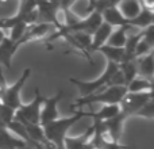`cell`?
<instances>
[{
	"label": "cell",
	"instance_id": "obj_1",
	"mask_svg": "<svg viewBox=\"0 0 154 149\" xmlns=\"http://www.w3.org/2000/svg\"><path fill=\"white\" fill-rule=\"evenodd\" d=\"M85 117V111L84 110H75L73 115L66 118H57V119L51 121V122L43 125V134L45 138L49 142L54 145L57 149H64V141L68 136V132L70 130L73 125L80 121L81 118Z\"/></svg>",
	"mask_w": 154,
	"mask_h": 149
},
{
	"label": "cell",
	"instance_id": "obj_2",
	"mask_svg": "<svg viewBox=\"0 0 154 149\" xmlns=\"http://www.w3.org/2000/svg\"><path fill=\"white\" fill-rule=\"evenodd\" d=\"M127 88L126 85H112V87H104L96 92L87 96H80L72 103V110H80L84 106L93 103H103V104H119L122 98L126 95Z\"/></svg>",
	"mask_w": 154,
	"mask_h": 149
},
{
	"label": "cell",
	"instance_id": "obj_3",
	"mask_svg": "<svg viewBox=\"0 0 154 149\" xmlns=\"http://www.w3.org/2000/svg\"><path fill=\"white\" fill-rule=\"evenodd\" d=\"M118 69H119V64L112 62V61H107V67H106V69H104L103 74H101L100 77H97V79L92 80V81H82V80L70 77L69 81L79 88L80 96H87V95H91V94L96 92V91L101 90V88L107 87L108 81L111 80V77L118 72Z\"/></svg>",
	"mask_w": 154,
	"mask_h": 149
},
{
	"label": "cell",
	"instance_id": "obj_4",
	"mask_svg": "<svg viewBox=\"0 0 154 149\" xmlns=\"http://www.w3.org/2000/svg\"><path fill=\"white\" fill-rule=\"evenodd\" d=\"M42 102H43V96L41 95L39 88H35L34 99L27 104L22 103L15 110L14 119L20 121L22 123H39V114H41Z\"/></svg>",
	"mask_w": 154,
	"mask_h": 149
},
{
	"label": "cell",
	"instance_id": "obj_5",
	"mask_svg": "<svg viewBox=\"0 0 154 149\" xmlns=\"http://www.w3.org/2000/svg\"><path fill=\"white\" fill-rule=\"evenodd\" d=\"M153 99V92L150 91H141V92H126V95L119 102L120 111L127 117H133L145 103Z\"/></svg>",
	"mask_w": 154,
	"mask_h": 149
},
{
	"label": "cell",
	"instance_id": "obj_6",
	"mask_svg": "<svg viewBox=\"0 0 154 149\" xmlns=\"http://www.w3.org/2000/svg\"><path fill=\"white\" fill-rule=\"evenodd\" d=\"M30 73H31V68H26V69L22 72L20 77H19L12 85H7L5 92L2 98V103H4L5 106L11 107V109H14V110H16L22 104L20 91H22V88H23L24 83H26L27 79L30 77Z\"/></svg>",
	"mask_w": 154,
	"mask_h": 149
},
{
	"label": "cell",
	"instance_id": "obj_7",
	"mask_svg": "<svg viewBox=\"0 0 154 149\" xmlns=\"http://www.w3.org/2000/svg\"><path fill=\"white\" fill-rule=\"evenodd\" d=\"M37 11H38V23H49L56 30L61 29L62 24L58 21V14L60 11V4L58 3H53L50 0H38L37 4Z\"/></svg>",
	"mask_w": 154,
	"mask_h": 149
},
{
	"label": "cell",
	"instance_id": "obj_8",
	"mask_svg": "<svg viewBox=\"0 0 154 149\" xmlns=\"http://www.w3.org/2000/svg\"><path fill=\"white\" fill-rule=\"evenodd\" d=\"M101 22H103L101 14L97 12V11H91L88 16H85L82 19L79 18L72 24H68L65 27H66V30L73 31V33L79 31V33H87V34L92 35L93 31L101 24Z\"/></svg>",
	"mask_w": 154,
	"mask_h": 149
},
{
	"label": "cell",
	"instance_id": "obj_9",
	"mask_svg": "<svg viewBox=\"0 0 154 149\" xmlns=\"http://www.w3.org/2000/svg\"><path fill=\"white\" fill-rule=\"evenodd\" d=\"M62 95H64V91L60 90L56 95H53L51 98L45 99L43 98L42 106H41V114H39V125L43 126L46 123L51 122V121L57 119L58 118V103L61 102Z\"/></svg>",
	"mask_w": 154,
	"mask_h": 149
},
{
	"label": "cell",
	"instance_id": "obj_10",
	"mask_svg": "<svg viewBox=\"0 0 154 149\" xmlns=\"http://www.w3.org/2000/svg\"><path fill=\"white\" fill-rule=\"evenodd\" d=\"M0 149H37L24 140L16 137L0 121Z\"/></svg>",
	"mask_w": 154,
	"mask_h": 149
},
{
	"label": "cell",
	"instance_id": "obj_11",
	"mask_svg": "<svg viewBox=\"0 0 154 149\" xmlns=\"http://www.w3.org/2000/svg\"><path fill=\"white\" fill-rule=\"evenodd\" d=\"M93 126L91 125L79 137H68L64 141V149H95L92 145Z\"/></svg>",
	"mask_w": 154,
	"mask_h": 149
},
{
	"label": "cell",
	"instance_id": "obj_12",
	"mask_svg": "<svg viewBox=\"0 0 154 149\" xmlns=\"http://www.w3.org/2000/svg\"><path fill=\"white\" fill-rule=\"evenodd\" d=\"M20 46V41H12L8 35H4L0 42V64L11 69V60Z\"/></svg>",
	"mask_w": 154,
	"mask_h": 149
},
{
	"label": "cell",
	"instance_id": "obj_13",
	"mask_svg": "<svg viewBox=\"0 0 154 149\" xmlns=\"http://www.w3.org/2000/svg\"><path fill=\"white\" fill-rule=\"evenodd\" d=\"M127 115L123 114L122 111H119V114H116L115 117L109 118L106 121H100L103 128L111 134V137L115 141H120V137L123 133V125H125V121L127 119Z\"/></svg>",
	"mask_w": 154,
	"mask_h": 149
},
{
	"label": "cell",
	"instance_id": "obj_14",
	"mask_svg": "<svg viewBox=\"0 0 154 149\" xmlns=\"http://www.w3.org/2000/svg\"><path fill=\"white\" fill-rule=\"evenodd\" d=\"M137 74L145 79H153L154 74V52L145 54L142 57H137Z\"/></svg>",
	"mask_w": 154,
	"mask_h": 149
},
{
	"label": "cell",
	"instance_id": "obj_15",
	"mask_svg": "<svg viewBox=\"0 0 154 149\" xmlns=\"http://www.w3.org/2000/svg\"><path fill=\"white\" fill-rule=\"evenodd\" d=\"M112 29H114V27L109 26L108 23L101 22V24L93 31V34H92V41H91V49L89 50L96 52L97 48H100L101 45H104V43L107 42V40H108L109 34L112 33Z\"/></svg>",
	"mask_w": 154,
	"mask_h": 149
},
{
	"label": "cell",
	"instance_id": "obj_16",
	"mask_svg": "<svg viewBox=\"0 0 154 149\" xmlns=\"http://www.w3.org/2000/svg\"><path fill=\"white\" fill-rule=\"evenodd\" d=\"M100 14H101V18H103V22L108 23L109 26H112V27L127 26L128 24V21L122 15V12L119 11V8H118L116 5L106 8V10H103Z\"/></svg>",
	"mask_w": 154,
	"mask_h": 149
},
{
	"label": "cell",
	"instance_id": "obj_17",
	"mask_svg": "<svg viewBox=\"0 0 154 149\" xmlns=\"http://www.w3.org/2000/svg\"><path fill=\"white\" fill-rule=\"evenodd\" d=\"M119 104H103V107L97 111H85V117L92 118L93 121H106L119 114Z\"/></svg>",
	"mask_w": 154,
	"mask_h": 149
},
{
	"label": "cell",
	"instance_id": "obj_18",
	"mask_svg": "<svg viewBox=\"0 0 154 149\" xmlns=\"http://www.w3.org/2000/svg\"><path fill=\"white\" fill-rule=\"evenodd\" d=\"M96 52H100L104 57L107 59V61H112L120 64L125 60V48H118V46H111L108 43H104L100 48H97Z\"/></svg>",
	"mask_w": 154,
	"mask_h": 149
},
{
	"label": "cell",
	"instance_id": "obj_19",
	"mask_svg": "<svg viewBox=\"0 0 154 149\" xmlns=\"http://www.w3.org/2000/svg\"><path fill=\"white\" fill-rule=\"evenodd\" d=\"M153 22H154L153 11L142 8L133 19L128 21V26L130 27L135 26V27H139L141 30H143V29H146V27H149L150 24H153Z\"/></svg>",
	"mask_w": 154,
	"mask_h": 149
},
{
	"label": "cell",
	"instance_id": "obj_20",
	"mask_svg": "<svg viewBox=\"0 0 154 149\" xmlns=\"http://www.w3.org/2000/svg\"><path fill=\"white\" fill-rule=\"evenodd\" d=\"M116 7L119 8V11L122 12V15L125 16L127 21L133 19L134 16L142 10V7H141V4H139L138 0H122Z\"/></svg>",
	"mask_w": 154,
	"mask_h": 149
},
{
	"label": "cell",
	"instance_id": "obj_21",
	"mask_svg": "<svg viewBox=\"0 0 154 149\" xmlns=\"http://www.w3.org/2000/svg\"><path fill=\"white\" fill-rule=\"evenodd\" d=\"M130 26H118L116 29H112V33L109 34L108 40L106 43L111 46H118V48H123L126 43V38H127V30Z\"/></svg>",
	"mask_w": 154,
	"mask_h": 149
},
{
	"label": "cell",
	"instance_id": "obj_22",
	"mask_svg": "<svg viewBox=\"0 0 154 149\" xmlns=\"http://www.w3.org/2000/svg\"><path fill=\"white\" fill-rule=\"evenodd\" d=\"M119 71L123 74L125 79V84L127 85L134 77H137V59H131V60H123L119 64Z\"/></svg>",
	"mask_w": 154,
	"mask_h": 149
},
{
	"label": "cell",
	"instance_id": "obj_23",
	"mask_svg": "<svg viewBox=\"0 0 154 149\" xmlns=\"http://www.w3.org/2000/svg\"><path fill=\"white\" fill-rule=\"evenodd\" d=\"M127 92H141V91H150L153 88V81L145 77H134L127 85Z\"/></svg>",
	"mask_w": 154,
	"mask_h": 149
},
{
	"label": "cell",
	"instance_id": "obj_24",
	"mask_svg": "<svg viewBox=\"0 0 154 149\" xmlns=\"http://www.w3.org/2000/svg\"><path fill=\"white\" fill-rule=\"evenodd\" d=\"M19 0H0V11H3L2 18H7V16H12L16 14L19 8Z\"/></svg>",
	"mask_w": 154,
	"mask_h": 149
},
{
	"label": "cell",
	"instance_id": "obj_25",
	"mask_svg": "<svg viewBox=\"0 0 154 149\" xmlns=\"http://www.w3.org/2000/svg\"><path fill=\"white\" fill-rule=\"evenodd\" d=\"M29 26H30V24L26 23L24 21L16 22V23L10 29L11 33H10V35H8V37H10L12 41H19L22 37H23L24 33H26V30L29 29Z\"/></svg>",
	"mask_w": 154,
	"mask_h": 149
},
{
	"label": "cell",
	"instance_id": "obj_26",
	"mask_svg": "<svg viewBox=\"0 0 154 149\" xmlns=\"http://www.w3.org/2000/svg\"><path fill=\"white\" fill-rule=\"evenodd\" d=\"M134 115L147 118V119H153L154 118V100L153 99H150V100L147 102V103H145Z\"/></svg>",
	"mask_w": 154,
	"mask_h": 149
},
{
	"label": "cell",
	"instance_id": "obj_27",
	"mask_svg": "<svg viewBox=\"0 0 154 149\" xmlns=\"http://www.w3.org/2000/svg\"><path fill=\"white\" fill-rule=\"evenodd\" d=\"M142 40L153 48L154 46V24H150L149 27L142 30Z\"/></svg>",
	"mask_w": 154,
	"mask_h": 149
},
{
	"label": "cell",
	"instance_id": "obj_28",
	"mask_svg": "<svg viewBox=\"0 0 154 149\" xmlns=\"http://www.w3.org/2000/svg\"><path fill=\"white\" fill-rule=\"evenodd\" d=\"M152 50H153L152 46L147 45V43L141 38V41L138 42V45H137V48H135V57H142V56H145V54L150 53Z\"/></svg>",
	"mask_w": 154,
	"mask_h": 149
},
{
	"label": "cell",
	"instance_id": "obj_29",
	"mask_svg": "<svg viewBox=\"0 0 154 149\" xmlns=\"http://www.w3.org/2000/svg\"><path fill=\"white\" fill-rule=\"evenodd\" d=\"M139 4L145 10H152L154 11V0H138Z\"/></svg>",
	"mask_w": 154,
	"mask_h": 149
},
{
	"label": "cell",
	"instance_id": "obj_30",
	"mask_svg": "<svg viewBox=\"0 0 154 149\" xmlns=\"http://www.w3.org/2000/svg\"><path fill=\"white\" fill-rule=\"evenodd\" d=\"M5 88H7V84H5L4 76H3V72H2V67H0V100H2L3 95L5 92Z\"/></svg>",
	"mask_w": 154,
	"mask_h": 149
},
{
	"label": "cell",
	"instance_id": "obj_31",
	"mask_svg": "<svg viewBox=\"0 0 154 149\" xmlns=\"http://www.w3.org/2000/svg\"><path fill=\"white\" fill-rule=\"evenodd\" d=\"M50 2H53V3H58V4H60V2H61V0H50Z\"/></svg>",
	"mask_w": 154,
	"mask_h": 149
},
{
	"label": "cell",
	"instance_id": "obj_32",
	"mask_svg": "<svg viewBox=\"0 0 154 149\" xmlns=\"http://www.w3.org/2000/svg\"><path fill=\"white\" fill-rule=\"evenodd\" d=\"M93 2H95V0H88V3H89V4H92Z\"/></svg>",
	"mask_w": 154,
	"mask_h": 149
},
{
	"label": "cell",
	"instance_id": "obj_33",
	"mask_svg": "<svg viewBox=\"0 0 154 149\" xmlns=\"http://www.w3.org/2000/svg\"><path fill=\"white\" fill-rule=\"evenodd\" d=\"M23 2H26V0H19V3H23Z\"/></svg>",
	"mask_w": 154,
	"mask_h": 149
},
{
	"label": "cell",
	"instance_id": "obj_34",
	"mask_svg": "<svg viewBox=\"0 0 154 149\" xmlns=\"http://www.w3.org/2000/svg\"><path fill=\"white\" fill-rule=\"evenodd\" d=\"M0 102H2V100H0Z\"/></svg>",
	"mask_w": 154,
	"mask_h": 149
}]
</instances>
